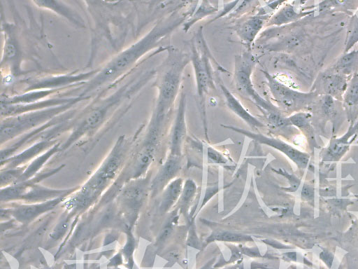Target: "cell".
Returning a JSON list of instances; mask_svg holds the SVG:
<instances>
[{
    "mask_svg": "<svg viewBox=\"0 0 358 269\" xmlns=\"http://www.w3.org/2000/svg\"><path fill=\"white\" fill-rule=\"evenodd\" d=\"M169 30L159 25L112 57L86 83L79 96L86 97L116 82Z\"/></svg>",
    "mask_w": 358,
    "mask_h": 269,
    "instance_id": "1",
    "label": "cell"
},
{
    "mask_svg": "<svg viewBox=\"0 0 358 269\" xmlns=\"http://www.w3.org/2000/svg\"><path fill=\"white\" fill-rule=\"evenodd\" d=\"M267 85L279 106L288 111L307 109L316 104L319 95L315 91L308 92L293 90L281 83L266 71H263Z\"/></svg>",
    "mask_w": 358,
    "mask_h": 269,
    "instance_id": "2",
    "label": "cell"
},
{
    "mask_svg": "<svg viewBox=\"0 0 358 269\" xmlns=\"http://www.w3.org/2000/svg\"><path fill=\"white\" fill-rule=\"evenodd\" d=\"M1 32L3 36L1 67L8 75L18 77L23 74L22 52L18 39L17 27L1 18Z\"/></svg>",
    "mask_w": 358,
    "mask_h": 269,
    "instance_id": "3",
    "label": "cell"
},
{
    "mask_svg": "<svg viewBox=\"0 0 358 269\" xmlns=\"http://www.w3.org/2000/svg\"><path fill=\"white\" fill-rule=\"evenodd\" d=\"M255 64V59L250 54H245L239 59L234 75L236 86L242 95L248 97L268 115L278 110L263 99L254 88L250 76Z\"/></svg>",
    "mask_w": 358,
    "mask_h": 269,
    "instance_id": "4",
    "label": "cell"
},
{
    "mask_svg": "<svg viewBox=\"0 0 358 269\" xmlns=\"http://www.w3.org/2000/svg\"><path fill=\"white\" fill-rule=\"evenodd\" d=\"M348 76L330 70L329 68L320 74L316 78L312 91L318 95H327L336 100H342L348 86Z\"/></svg>",
    "mask_w": 358,
    "mask_h": 269,
    "instance_id": "5",
    "label": "cell"
},
{
    "mask_svg": "<svg viewBox=\"0 0 358 269\" xmlns=\"http://www.w3.org/2000/svg\"><path fill=\"white\" fill-rule=\"evenodd\" d=\"M80 97H76L74 100L71 101L59 106L57 108H52L51 109L35 112L27 116L17 117L13 119L8 120L1 125V137H8L13 135L14 134L21 131L25 128H28L31 126L34 125L37 122L41 120L45 119L46 118L51 116L55 113L59 111L64 107L69 105V104L73 102L80 100Z\"/></svg>",
    "mask_w": 358,
    "mask_h": 269,
    "instance_id": "6",
    "label": "cell"
},
{
    "mask_svg": "<svg viewBox=\"0 0 358 269\" xmlns=\"http://www.w3.org/2000/svg\"><path fill=\"white\" fill-rule=\"evenodd\" d=\"M198 51L197 48L192 44V61L195 70L198 93L200 97L207 95L210 89H214L210 64L208 60V53L205 51L203 45V51Z\"/></svg>",
    "mask_w": 358,
    "mask_h": 269,
    "instance_id": "7",
    "label": "cell"
},
{
    "mask_svg": "<svg viewBox=\"0 0 358 269\" xmlns=\"http://www.w3.org/2000/svg\"><path fill=\"white\" fill-rule=\"evenodd\" d=\"M226 127L232 129L238 132H241L243 134L248 136L249 137L260 142L262 144H268L273 146L283 153H285L289 158L295 162L297 165L301 168L306 167L309 156L308 155L301 153L299 151L294 149L291 146L281 142L280 140L265 137L262 134H256L251 132L243 130V129L236 128L234 127L225 126Z\"/></svg>",
    "mask_w": 358,
    "mask_h": 269,
    "instance_id": "8",
    "label": "cell"
},
{
    "mask_svg": "<svg viewBox=\"0 0 358 269\" xmlns=\"http://www.w3.org/2000/svg\"><path fill=\"white\" fill-rule=\"evenodd\" d=\"M39 8L51 11L73 25L83 28L85 21L82 17L63 0H31Z\"/></svg>",
    "mask_w": 358,
    "mask_h": 269,
    "instance_id": "9",
    "label": "cell"
},
{
    "mask_svg": "<svg viewBox=\"0 0 358 269\" xmlns=\"http://www.w3.org/2000/svg\"><path fill=\"white\" fill-rule=\"evenodd\" d=\"M329 69L345 76L356 74L358 69V50L344 53Z\"/></svg>",
    "mask_w": 358,
    "mask_h": 269,
    "instance_id": "10",
    "label": "cell"
},
{
    "mask_svg": "<svg viewBox=\"0 0 358 269\" xmlns=\"http://www.w3.org/2000/svg\"><path fill=\"white\" fill-rule=\"evenodd\" d=\"M185 97L181 96L179 109L172 134L171 149L173 154L178 155L180 149V145L185 133Z\"/></svg>",
    "mask_w": 358,
    "mask_h": 269,
    "instance_id": "11",
    "label": "cell"
},
{
    "mask_svg": "<svg viewBox=\"0 0 358 269\" xmlns=\"http://www.w3.org/2000/svg\"><path fill=\"white\" fill-rule=\"evenodd\" d=\"M220 86L226 99L227 104L231 110L246 121L251 127H257L263 126L259 121L245 110L236 98L222 83H220Z\"/></svg>",
    "mask_w": 358,
    "mask_h": 269,
    "instance_id": "12",
    "label": "cell"
},
{
    "mask_svg": "<svg viewBox=\"0 0 358 269\" xmlns=\"http://www.w3.org/2000/svg\"><path fill=\"white\" fill-rule=\"evenodd\" d=\"M180 158L178 155L173 154V156L167 160L157 177L155 178L153 184V188L155 190L160 188L164 183L175 175V174L180 170Z\"/></svg>",
    "mask_w": 358,
    "mask_h": 269,
    "instance_id": "13",
    "label": "cell"
},
{
    "mask_svg": "<svg viewBox=\"0 0 358 269\" xmlns=\"http://www.w3.org/2000/svg\"><path fill=\"white\" fill-rule=\"evenodd\" d=\"M264 25V20L261 18H252L237 28V33L240 38L247 43H250L259 33Z\"/></svg>",
    "mask_w": 358,
    "mask_h": 269,
    "instance_id": "14",
    "label": "cell"
},
{
    "mask_svg": "<svg viewBox=\"0 0 358 269\" xmlns=\"http://www.w3.org/2000/svg\"><path fill=\"white\" fill-rule=\"evenodd\" d=\"M311 114L308 112H299L289 118L291 125H294L299 128L304 134L313 143L315 140V134L313 127L310 123Z\"/></svg>",
    "mask_w": 358,
    "mask_h": 269,
    "instance_id": "15",
    "label": "cell"
},
{
    "mask_svg": "<svg viewBox=\"0 0 358 269\" xmlns=\"http://www.w3.org/2000/svg\"><path fill=\"white\" fill-rule=\"evenodd\" d=\"M311 13L310 11L298 13L292 5H287L279 11L271 20V25H281L283 24L294 22L301 17Z\"/></svg>",
    "mask_w": 358,
    "mask_h": 269,
    "instance_id": "16",
    "label": "cell"
},
{
    "mask_svg": "<svg viewBox=\"0 0 358 269\" xmlns=\"http://www.w3.org/2000/svg\"><path fill=\"white\" fill-rule=\"evenodd\" d=\"M346 108H354L358 105V74H355L348 81L342 99Z\"/></svg>",
    "mask_w": 358,
    "mask_h": 269,
    "instance_id": "17",
    "label": "cell"
},
{
    "mask_svg": "<svg viewBox=\"0 0 358 269\" xmlns=\"http://www.w3.org/2000/svg\"><path fill=\"white\" fill-rule=\"evenodd\" d=\"M182 186V180L178 179L173 181L167 188L162 202L161 209L163 211L168 210L175 202L179 194L180 193Z\"/></svg>",
    "mask_w": 358,
    "mask_h": 269,
    "instance_id": "18",
    "label": "cell"
},
{
    "mask_svg": "<svg viewBox=\"0 0 358 269\" xmlns=\"http://www.w3.org/2000/svg\"><path fill=\"white\" fill-rule=\"evenodd\" d=\"M153 145L148 144L139 153L136 163V172L139 174L150 163L152 158Z\"/></svg>",
    "mask_w": 358,
    "mask_h": 269,
    "instance_id": "19",
    "label": "cell"
},
{
    "mask_svg": "<svg viewBox=\"0 0 358 269\" xmlns=\"http://www.w3.org/2000/svg\"><path fill=\"white\" fill-rule=\"evenodd\" d=\"M358 43V17L353 19L349 26L345 42L344 53L350 50Z\"/></svg>",
    "mask_w": 358,
    "mask_h": 269,
    "instance_id": "20",
    "label": "cell"
},
{
    "mask_svg": "<svg viewBox=\"0 0 358 269\" xmlns=\"http://www.w3.org/2000/svg\"><path fill=\"white\" fill-rule=\"evenodd\" d=\"M143 195V190L141 186L131 187L124 194V199L127 206L130 205L131 207H136Z\"/></svg>",
    "mask_w": 358,
    "mask_h": 269,
    "instance_id": "21",
    "label": "cell"
},
{
    "mask_svg": "<svg viewBox=\"0 0 358 269\" xmlns=\"http://www.w3.org/2000/svg\"><path fill=\"white\" fill-rule=\"evenodd\" d=\"M209 239L210 240H217L228 242H242L248 240L250 237L229 232H217L213 234Z\"/></svg>",
    "mask_w": 358,
    "mask_h": 269,
    "instance_id": "22",
    "label": "cell"
},
{
    "mask_svg": "<svg viewBox=\"0 0 358 269\" xmlns=\"http://www.w3.org/2000/svg\"><path fill=\"white\" fill-rule=\"evenodd\" d=\"M350 0H324L319 4V11H326L345 5Z\"/></svg>",
    "mask_w": 358,
    "mask_h": 269,
    "instance_id": "23",
    "label": "cell"
},
{
    "mask_svg": "<svg viewBox=\"0 0 358 269\" xmlns=\"http://www.w3.org/2000/svg\"><path fill=\"white\" fill-rule=\"evenodd\" d=\"M196 191V186L192 180H188L184 187L182 200V203L187 204L192 198Z\"/></svg>",
    "mask_w": 358,
    "mask_h": 269,
    "instance_id": "24",
    "label": "cell"
},
{
    "mask_svg": "<svg viewBox=\"0 0 358 269\" xmlns=\"http://www.w3.org/2000/svg\"><path fill=\"white\" fill-rule=\"evenodd\" d=\"M69 225V220L65 219L62 221L59 225L57 226V228L52 232L51 236L53 238H58L64 233Z\"/></svg>",
    "mask_w": 358,
    "mask_h": 269,
    "instance_id": "25",
    "label": "cell"
},
{
    "mask_svg": "<svg viewBox=\"0 0 358 269\" xmlns=\"http://www.w3.org/2000/svg\"><path fill=\"white\" fill-rule=\"evenodd\" d=\"M208 156L213 162L217 163H225L224 158L216 151L212 149H208Z\"/></svg>",
    "mask_w": 358,
    "mask_h": 269,
    "instance_id": "26",
    "label": "cell"
},
{
    "mask_svg": "<svg viewBox=\"0 0 358 269\" xmlns=\"http://www.w3.org/2000/svg\"><path fill=\"white\" fill-rule=\"evenodd\" d=\"M312 190L309 187H304L303 189V195L306 198H310L312 196Z\"/></svg>",
    "mask_w": 358,
    "mask_h": 269,
    "instance_id": "27",
    "label": "cell"
}]
</instances>
